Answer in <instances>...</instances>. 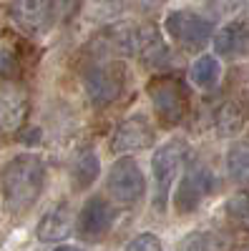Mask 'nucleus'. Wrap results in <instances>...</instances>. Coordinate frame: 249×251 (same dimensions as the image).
<instances>
[{"instance_id": "1", "label": "nucleus", "mask_w": 249, "mask_h": 251, "mask_svg": "<svg viewBox=\"0 0 249 251\" xmlns=\"http://www.w3.org/2000/svg\"><path fill=\"white\" fill-rule=\"evenodd\" d=\"M46 186V166L35 153H18L0 169V199L10 214L30 211Z\"/></svg>"}, {"instance_id": "2", "label": "nucleus", "mask_w": 249, "mask_h": 251, "mask_svg": "<svg viewBox=\"0 0 249 251\" xmlns=\"http://www.w3.org/2000/svg\"><path fill=\"white\" fill-rule=\"evenodd\" d=\"M146 91H149V98L154 103L156 116L166 126H176L184 121L186 108H189V98H186L181 80H176L174 75H161V78H154L149 83Z\"/></svg>"}, {"instance_id": "3", "label": "nucleus", "mask_w": 249, "mask_h": 251, "mask_svg": "<svg viewBox=\"0 0 249 251\" xmlns=\"http://www.w3.org/2000/svg\"><path fill=\"white\" fill-rule=\"evenodd\" d=\"M106 188H109V196L116 203L134 206L146 194V178H143V171L138 169V163L131 156H123L111 166Z\"/></svg>"}, {"instance_id": "4", "label": "nucleus", "mask_w": 249, "mask_h": 251, "mask_svg": "<svg viewBox=\"0 0 249 251\" xmlns=\"http://www.w3.org/2000/svg\"><path fill=\"white\" fill-rule=\"evenodd\" d=\"M164 28L184 48H201L214 35V20L196 10H171L164 20Z\"/></svg>"}, {"instance_id": "5", "label": "nucleus", "mask_w": 249, "mask_h": 251, "mask_svg": "<svg viewBox=\"0 0 249 251\" xmlns=\"http://www.w3.org/2000/svg\"><path fill=\"white\" fill-rule=\"evenodd\" d=\"M184 158H186V143L181 138H174L154 151L151 174H154V186H156V208H164L166 199H169V188L181 169Z\"/></svg>"}, {"instance_id": "6", "label": "nucleus", "mask_w": 249, "mask_h": 251, "mask_svg": "<svg viewBox=\"0 0 249 251\" xmlns=\"http://www.w3.org/2000/svg\"><path fill=\"white\" fill-rule=\"evenodd\" d=\"M214 188V176L212 171L201 163H194L189 171L184 174L176 194H174V208L176 214H194L201 206V201L212 194Z\"/></svg>"}, {"instance_id": "7", "label": "nucleus", "mask_w": 249, "mask_h": 251, "mask_svg": "<svg viewBox=\"0 0 249 251\" xmlns=\"http://www.w3.org/2000/svg\"><path fill=\"white\" fill-rule=\"evenodd\" d=\"M83 88L93 106H109L121 96L123 88V71L116 63H103L93 66L83 75Z\"/></svg>"}, {"instance_id": "8", "label": "nucleus", "mask_w": 249, "mask_h": 251, "mask_svg": "<svg viewBox=\"0 0 249 251\" xmlns=\"http://www.w3.org/2000/svg\"><path fill=\"white\" fill-rule=\"evenodd\" d=\"M111 224H113V208L109 206V201L101 196H91L78 214L76 231L83 241H101L109 234Z\"/></svg>"}, {"instance_id": "9", "label": "nucleus", "mask_w": 249, "mask_h": 251, "mask_svg": "<svg viewBox=\"0 0 249 251\" xmlns=\"http://www.w3.org/2000/svg\"><path fill=\"white\" fill-rule=\"evenodd\" d=\"M154 143V128L146 116H131L118 123V128L111 138V151L113 153H136L143 151Z\"/></svg>"}, {"instance_id": "10", "label": "nucleus", "mask_w": 249, "mask_h": 251, "mask_svg": "<svg viewBox=\"0 0 249 251\" xmlns=\"http://www.w3.org/2000/svg\"><path fill=\"white\" fill-rule=\"evenodd\" d=\"M55 0H13L8 13L28 33H43L53 23Z\"/></svg>"}, {"instance_id": "11", "label": "nucleus", "mask_w": 249, "mask_h": 251, "mask_svg": "<svg viewBox=\"0 0 249 251\" xmlns=\"http://www.w3.org/2000/svg\"><path fill=\"white\" fill-rule=\"evenodd\" d=\"M214 48L219 55L226 58H239L249 53V18L234 20V23L224 25L214 35Z\"/></svg>"}, {"instance_id": "12", "label": "nucleus", "mask_w": 249, "mask_h": 251, "mask_svg": "<svg viewBox=\"0 0 249 251\" xmlns=\"http://www.w3.org/2000/svg\"><path fill=\"white\" fill-rule=\"evenodd\" d=\"M73 228V221H71V208L66 203H58L55 208L38 221V228H35V236L38 241L43 244H55V241H63Z\"/></svg>"}, {"instance_id": "13", "label": "nucleus", "mask_w": 249, "mask_h": 251, "mask_svg": "<svg viewBox=\"0 0 249 251\" xmlns=\"http://www.w3.org/2000/svg\"><path fill=\"white\" fill-rule=\"evenodd\" d=\"M136 53L141 55V60L146 63V66H154V68H164L166 63L171 60L169 48L164 46V40H161V35H159L156 28H141L138 30Z\"/></svg>"}, {"instance_id": "14", "label": "nucleus", "mask_w": 249, "mask_h": 251, "mask_svg": "<svg viewBox=\"0 0 249 251\" xmlns=\"http://www.w3.org/2000/svg\"><path fill=\"white\" fill-rule=\"evenodd\" d=\"M26 98L23 93H18L15 88H5L0 91V126L3 128H15V126L23 123L26 118Z\"/></svg>"}, {"instance_id": "15", "label": "nucleus", "mask_w": 249, "mask_h": 251, "mask_svg": "<svg viewBox=\"0 0 249 251\" xmlns=\"http://www.w3.org/2000/svg\"><path fill=\"white\" fill-rule=\"evenodd\" d=\"M98 171H101L98 156L93 151H81L76 156V161L71 163V183H73V188H76V191L88 188L98 178Z\"/></svg>"}, {"instance_id": "16", "label": "nucleus", "mask_w": 249, "mask_h": 251, "mask_svg": "<svg viewBox=\"0 0 249 251\" xmlns=\"http://www.w3.org/2000/svg\"><path fill=\"white\" fill-rule=\"evenodd\" d=\"M219 75H221V66H219L217 55H209V53L199 55V58L194 60L192 71H189L192 83H194V86H199V88H212V86H217Z\"/></svg>"}, {"instance_id": "17", "label": "nucleus", "mask_w": 249, "mask_h": 251, "mask_svg": "<svg viewBox=\"0 0 249 251\" xmlns=\"http://www.w3.org/2000/svg\"><path fill=\"white\" fill-rule=\"evenodd\" d=\"M226 174L237 183H249V141L234 143L226 151Z\"/></svg>"}, {"instance_id": "18", "label": "nucleus", "mask_w": 249, "mask_h": 251, "mask_svg": "<svg viewBox=\"0 0 249 251\" xmlns=\"http://www.w3.org/2000/svg\"><path fill=\"white\" fill-rule=\"evenodd\" d=\"M186 251H232V239L219 231H199L186 239Z\"/></svg>"}, {"instance_id": "19", "label": "nucleus", "mask_w": 249, "mask_h": 251, "mask_svg": "<svg viewBox=\"0 0 249 251\" xmlns=\"http://www.w3.org/2000/svg\"><path fill=\"white\" fill-rule=\"evenodd\" d=\"M242 126H244L242 106H237V103H224V106L219 108V113H217V133L221 138L234 136L237 131H242Z\"/></svg>"}, {"instance_id": "20", "label": "nucleus", "mask_w": 249, "mask_h": 251, "mask_svg": "<svg viewBox=\"0 0 249 251\" xmlns=\"http://www.w3.org/2000/svg\"><path fill=\"white\" fill-rule=\"evenodd\" d=\"M224 211H226V216H229L239 228L249 231V191H239V194H234L229 201H226Z\"/></svg>"}, {"instance_id": "21", "label": "nucleus", "mask_w": 249, "mask_h": 251, "mask_svg": "<svg viewBox=\"0 0 249 251\" xmlns=\"http://www.w3.org/2000/svg\"><path fill=\"white\" fill-rule=\"evenodd\" d=\"M126 251H161V241L154 234H138L126 244Z\"/></svg>"}, {"instance_id": "22", "label": "nucleus", "mask_w": 249, "mask_h": 251, "mask_svg": "<svg viewBox=\"0 0 249 251\" xmlns=\"http://www.w3.org/2000/svg\"><path fill=\"white\" fill-rule=\"evenodd\" d=\"M38 138H40L38 131H33V133H28V131H26V133H20V141H23V143H35Z\"/></svg>"}, {"instance_id": "23", "label": "nucleus", "mask_w": 249, "mask_h": 251, "mask_svg": "<svg viewBox=\"0 0 249 251\" xmlns=\"http://www.w3.org/2000/svg\"><path fill=\"white\" fill-rule=\"evenodd\" d=\"M55 251H81V249H76V246H60V249H55Z\"/></svg>"}, {"instance_id": "24", "label": "nucleus", "mask_w": 249, "mask_h": 251, "mask_svg": "<svg viewBox=\"0 0 249 251\" xmlns=\"http://www.w3.org/2000/svg\"><path fill=\"white\" fill-rule=\"evenodd\" d=\"M244 251H249V246H247V249H244Z\"/></svg>"}]
</instances>
